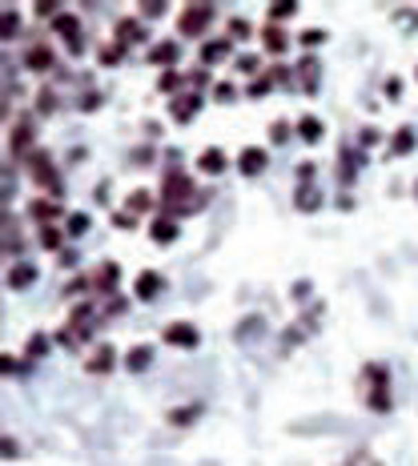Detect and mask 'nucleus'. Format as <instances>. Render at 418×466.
Masks as SVG:
<instances>
[{
    "label": "nucleus",
    "instance_id": "19",
    "mask_svg": "<svg viewBox=\"0 0 418 466\" xmlns=\"http://www.w3.org/2000/svg\"><path fill=\"white\" fill-rule=\"evenodd\" d=\"M177 52H181L177 41H161V45L149 48V61H153V65H177Z\"/></svg>",
    "mask_w": 418,
    "mask_h": 466
},
{
    "label": "nucleus",
    "instance_id": "3",
    "mask_svg": "<svg viewBox=\"0 0 418 466\" xmlns=\"http://www.w3.org/2000/svg\"><path fill=\"white\" fill-rule=\"evenodd\" d=\"M24 165H28V177H32L41 189H48L52 197L61 193V173H57V165H52V157H48L45 149H37V153H32Z\"/></svg>",
    "mask_w": 418,
    "mask_h": 466
},
{
    "label": "nucleus",
    "instance_id": "15",
    "mask_svg": "<svg viewBox=\"0 0 418 466\" xmlns=\"http://www.w3.org/2000/svg\"><path fill=\"white\" fill-rule=\"evenodd\" d=\"M261 45L270 48V52H286V48H290V37H286L281 24H266V28H261Z\"/></svg>",
    "mask_w": 418,
    "mask_h": 466
},
{
    "label": "nucleus",
    "instance_id": "27",
    "mask_svg": "<svg viewBox=\"0 0 418 466\" xmlns=\"http://www.w3.org/2000/svg\"><path fill=\"white\" fill-rule=\"evenodd\" d=\"M366 161V157H362V153H354V149H342V181H350V177H354V169H358V165Z\"/></svg>",
    "mask_w": 418,
    "mask_h": 466
},
{
    "label": "nucleus",
    "instance_id": "41",
    "mask_svg": "<svg viewBox=\"0 0 418 466\" xmlns=\"http://www.w3.org/2000/svg\"><path fill=\"white\" fill-rule=\"evenodd\" d=\"M257 65H261V61H257L254 52H246V57H237V69H241V72H250V77H257Z\"/></svg>",
    "mask_w": 418,
    "mask_h": 466
},
{
    "label": "nucleus",
    "instance_id": "2",
    "mask_svg": "<svg viewBox=\"0 0 418 466\" xmlns=\"http://www.w3.org/2000/svg\"><path fill=\"white\" fill-rule=\"evenodd\" d=\"M8 149H12V157H24V161L37 153V116H32V113L17 116L12 137H8Z\"/></svg>",
    "mask_w": 418,
    "mask_h": 466
},
{
    "label": "nucleus",
    "instance_id": "37",
    "mask_svg": "<svg viewBox=\"0 0 418 466\" xmlns=\"http://www.w3.org/2000/svg\"><path fill=\"white\" fill-rule=\"evenodd\" d=\"M230 32H233V41H246V37H250V24L241 21V17H233L230 28H226V37H230Z\"/></svg>",
    "mask_w": 418,
    "mask_h": 466
},
{
    "label": "nucleus",
    "instance_id": "23",
    "mask_svg": "<svg viewBox=\"0 0 418 466\" xmlns=\"http://www.w3.org/2000/svg\"><path fill=\"white\" fill-rule=\"evenodd\" d=\"M113 346H105V342H101V350H97L93 358H89V374H109L113 370Z\"/></svg>",
    "mask_w": 418,
    "mask_h": 466
},
{
    "label": "nucleus",
    "instance_id": "35",
    "mask_svg": "<svg viewBox=\"0 0 418 466\" xmlns=\"http://www.w3.org/2000/svg\"><path fill=\"white\" fill-rule=\"evenodd\" d=\"M177 85H181V72H173V69H165L161 77H157V89H161V93H173Z\"/></svg>",
    "mask_w": 418,
    "mask_h": 466
},
{
    "label": "nucleus",
    "instance_id": "51",
    "mask_svg": "<svg viewBox=\"0 0 418 466\" xmlns=\"http://www.w3.org/2000/svg\"><path fill=\"white\" fill-rule=\"evenodd\" d=\"M378 141V129H362V145H374Z\"/></svg>",
    "mask_w": 418,
    "mask_h": 466
},
{
    "label": "nucleus",
    "instance_id": "16",
    "mask_svg": "<svg viewBox=\"0 0 418 466\" xmlns=\"http://www.w3.org/2000/svg\"><path fill=\"white\" fill-rule=\"evenodd\" d=\"M226 153H221V149H206V153H201V157H197V169H201V173H209V177H217V173H226Z\"/></svg>",
    "mask_w": 418,
    "mask_h": 466
},
{
    "label": "nucleus",
    "instance_id": "33",
    "mask_svg": "<svg viewBox=\"0 0 418 466\" xmlns=\"http://www.w3.org/2000/svg\"><path fill=\"white\" fill-rule=\"evenodd\" d=\"M24 354H28V358H45V354H48V338H45V334H32L28 346H24Z\"/></svg>",
    "mask_w": 418,
    "mask_h": 466
},
{
    "label": "nucleus",
    "instance_id": "14",
    "mask_svg": "<svg viewBox=\"0 0 418 466\" xmlns=\"http://www.w3.org/2000/svg\"><path fill=\"white\" fill-rule=\"evenodd\" d=\"M149 237H153L157 245H169V241H177V221H173V217H153V225H149Z\"/></svg>",
    "mask_w": 418,
    "mask_h": 466
},
{
    "label": "nucleus",
    "instance_id": "34",
    "mask_svg": "<svg viewBox=\"0 0 418 466\" xmlns=\"http://www.w3.org/2000/svg\"><path fill=\"white\" fill-rule=\"evenodd\" d=\"M197 414H201V406H181V410H173L169 418H173V426H189Z\"/></svg>",
    "mask_w": 418,
    "mask_h": 466
},
{
    "label": "nucleus",
    "instance_id": "36",
    "mask_svg": "<svg viewBox=\"0 0 418 466\" xmlns=\"http://www.w3.org/2000/svg\"><path fill=\"white\" fill-rule=\"evenodd\" d=\"M213 97H217L221 105H230V101H237V89H233L230 81H217V85H213Z\"/></svg>",
    "mask_w": 418,
    "mask_h": 466
},
{
    "label": "nucleus",
    "instance_id": "31",
    "mask_svg": "<svg viewBox=\"0 0 418 466\" xmlns=\"http://www.w3.org/2000/svg\"><path fill=\"white\" fill-rule=\"evenodd\" d=\"M65 233H69V237H85V233H89V217H85V213H69Z\"/></svg>",
    "mask_w": 418,
    "mask_h": 466
},
{
    "label": "nucleus",
    "instance_id": "6",
    "mask_svg": "<svg viewBox=\"0 0 418 466\" xmlns=\"http://www.w3.org/2000/svg\"><path fill=\"white\" fill-rule=\"evenodd\" d=\"M266 165H270V153H266L261 145H246V149L237 153V169H241L246 177H257Z\"/></svg>",
    "mask_w": 418,
    "mask_h": 466
},
{
    "label": "nucleus",
    "instance_id": "24",
    "mask_svg": "<svg viewBox=\"0 0 418 466\" xmlns=\"http://www.w3.org/2000/svg\"><path fill=\"white\" fill-rule=\"evenodd\" d=\"M415 129H410V125H406V129H398L395 133V141H390V153H395V157H406V153H410V149H415Z\"/></svg>",
    "mask_w": 418,
    "mask_h": 466
},
{
    "label": "nucleus",
    "instance_id": "45",
    "mask_svg": "<svg viewBox=\"0 0 418 466\" xmlns=\"http://www.w3.org/2000/svg\"><path fill=\"white\" fill-rule=\"evenodd\" d=\"M141 12L153 21V17H161V12H165V4H161V0H145V4H141Z\"/></svg>",
    "mask_w": 418,
    "mask_h": 466
},
{
    "label": "nucleus",
    "instance_id": "26",
    "mask_svg": "<svg viewBox=\"0 0 418 466\" xmlns=\"http://www.w3.org/2000/svg\"><path fill=\"white\" fill-rule=\"evenodd\" d=\"M153 210V193H149V189H133V193H129V213H149Z\"/></svg>",
    "mask_w": 418,
    "mask_h": 466
},
{
    "label": "nucleus",
    "instance_id": "39",
    "mask_svg": "<svg viewBox=\"0 0 418 466\" xmlns=\"http://www.w3.org/2000/svg\"><path fill=\"white\" fill-rule=\"evenodd\" d=\"M113 225H117V230H137V213L121 210V213H117V217H113Z\"/></svg>",
    "mask_w": 418,
    "mask_h": 466
},
{
    "label": "nucleus",
    "instance_id": "43",
    "mask_svg": "<svg viewBox=\"0 0 418 466\" xmlns=\"http://www.w3.org/2000/svg\"><path fill=\"white\" fill-rule=\"evenodd\" d=\"M121 57H125V48H121V45H109V48H101V61H105V65H117Z\"/></svg>",
    "mask_w": 418,
    "mask_h": 466
},
{
    "label": "nucleus",
    "instance_id": "17",
    "mask_svg": "<svg viewBox=\"0 0 418 466\" xmlns=\"http://www.w3.org/2000/svg\"><path fill=\"white\" fill-rule=\"evenodd\" d=\"M61 213L57 201H45V197H37V201H28V217L32 221H41V225H52V217Z\"/></svg>",
    "mask_w": 418,
    "mask_h": 466
},
{
    "label": "nucleus",
    "instance_id": "25",
    "mask_svg": "<svg viewBox=\"0 0 418 466\" xmlns=\"http://www.w3.org/2000/svg\"><path fill=\"white\" fill-rule=\"evenodd\" d=\"M294 197H298V210H302V213H314L318 205H322V193H318L314 185H298Z\"/></svg>",
    "mask_w": 418,
    "mask_h": 466
},
{
    "label": "nucleus",
    "instance_id": "21",
    "mask_svg": "<svg viewBox=\"0 0 418 466\" xmlns=\"http://www.w3.org/2000/svg\"><path fill=\"white\" fill-rule=\"evenodd\" d=\"M117 278H121V270H117L113 261H105V265H101V270H97V294H113L117 290Z\"/></svg>",
    "mask_w": 418,
    "mask_h": 466
},
{
    "label": "nucleus",
    "instance_id": "50",
    "mask_svg": "<svg viewBox=\"0 0 418 466\" xmlns=\"http://www.w3.org/2000/svg\"><path fill=\"white\" fill-rule=\"evenodd\" d=\"M97 105H101V97H97V93H89V97H85V101H81V109H89V113H93Z\"/></svg>",
    "mask_w": 418,
    "mask_h": 466
},
{
    "label": "nucleus",
    "instance_id": "13",
    "mask_svg": "<svg viewBox=\"0 0 418 466\" xmlns=\"http://www.w3.org/2000/svg\"><path fill=\"white\" fill-rule=\"evenodd\" d=\"M318 72H322L318 57H302V61H298V85H302L306 93H314V89H318Z\"/></svg>",
    "mask_w": 418,
    "mask_h": 466
},
{
    "label": "nucleus",
    "instance_id": "46",
    "mask_svg": "<svg viewBox=\"0 0 418 466\" xmlns=\"http://www.w3.org/2000/svg\"><path fill=\"white\" fill-rule=\"evenodd\" d=\"M37 101H41V113H52V109H57V93H52V89H45Z\"/></svg>",
    "mask_w": 418,
    "mask_h": 466
},
{
    "label": "nucleus",
    "instance_id": "49",
    "mask_svg": "<svg viewBox=\"0 0 418 466\" xmlns=\"http://www.w3.org/2000/svg\"><path fill=\"white\" fill-rule=\"evenodd\" d=\"M0 454H4V458H17V443H12V438H4V443H0Z\"/></svg>",
    "mask_w": 418,
    "mask_h": 466
},
{
    "label": "nucleus",
    "instance_id": "42",
    "mask_svg": "<svg viewBox=\"0 0 418 466\" xmlns=\"http://www.w3.org/2000/svg\"><path fill=\"white\" fill-rule=\"evenodd\" d=\"M386 390H390V386H386ZM386 390H370V406H374V410H390V394H386Z\"/></svg>",
    "mask_w": 418,
    "mask_h": 466
},
{
    "label": "nucleus",
    "instance_id": "20",
    "mask_svg": "<svg viewBox=\"0 0 418 466\" xmlns=\"http://www.w3.org/2000/svg\"><path fill=\"white\" fill-rule=\"evenodd\" d=\"M149 362H153V350H149V346H133L129 354H125V370H129V374L149 370Z\"/></svg>",
    "mask_w": 418,
    "mask_h": 466
},
{
    "label": "nucleus",
    "instance_id": "12",
    "mask_svg": "<svg viewBox=\"0 0 418 466\" xmlns=\"http://www.w3.org/2000/svg\"><path fill=\"white\" fill-rule=\"evenodd\" d=\"M37 281V261H17L8 270V290H28Z\"/></svg>",
    "mask_w": 418,
    "mask_h": 466
},
{
    "label": "nucleus",
    "instance_id": "47",
    "mask_svg": "<svg viewBox=\"0 0 418 466\" xmlns=\"http://www.w3.org/2000/svg\"><path fill=\"white\" fill-rule=\"evenodd\" d=\"M270 77H274V81H278V85H290V81H294V77H290V69H286V65H274V72H270Z\"/></svg>",
    "mask_w": 418,
    "mask_h": 466
},
{
    "label": "nucleus",
    "instance_id": "4",
    "mask_svg": "<svg viewBox=\"0 0 418 466\" xmlns=\"http://www.w3.org/2000/svg\"><path fill=\"white\" fill-rule=\"evenodd\" d=\"M213 12H217L213 4H186L181 17H177V32L181 37H201L209 28V21H213Z\"/></svg>",
    "mask_w": 418,
    "mask_h": 466
},
{
    "label": "nucleus",
    "instance_id": "44",
    "mask_svg": "<svg viewBox=\"0 0 418 466\" xmlns=\"http://www.w3.org/2000/svg\"><path fill=\"white\" fill-rule=\"evenodd\" d=\"M270 137L278 141V145L281 141H290V125H286V121H274V125H270Z\"/></svg>",
    "mask_w": 418,
    "mask_h": 466
},
{
    "label": "nucleus",
    "instance_id": "38",
    "mask_svg": "<svg viewBox=\"0 0 418 466\" xmlns=\"http://www.w3.org/2000/svg\"><path fill=\"white\" fill-rule=\"evenodd\" d=\"M186 81H189V89H193V93H201V89H209V72H206V69L189 72Z\"/></svg>",
    "mask_w": 418,
    "mask_h": 466
},
{
    "label": "nucleus",
    "instance_id": "30",
    "mask_svg": "<svg viewBox=\"0 0 418 466\" xmlns=\"http://www.w3.org/2000/svg\"><path fill=\"white\" fill-rule=\"evenodd\" d=\"M294 12H298V4H294V0H278V4L270 8V24H278V21H290Z\"/></svg>",
    "mask_w": 418,
    "mask_h": 466
},
{
    "label": "nucleus",
    "instance_id": "11",
    "mask_svg": "<svg viewBox=\"0 0 418 466\" xmlns=\"http://www.w3.org/2000/svg\"><path fill=\"white\" fill-rule=\"evenodd\" d=\"M165 290V278L157 274V270H145V274H137V285H133V294H137L141 302H153L157 294Z\"/></svg>",
    "mask_w": 418,
    "mask_h": 466
},
{
    "label": "nucleus",
    "instance_id": "1",
    "mask_svg": "<svg viewBox=\"0 0 418 466\" xmlns=\"http://www.w3.org/2000/svg\"><path fill=\"white\" fill-rule=\"evenodd\" d=\"M206 197L201 189L193 185V177H189L186 169H169L161 177V210L165 217H181V213H197L206 210Z\"/></svg>",
    "mask_w": 418,
    "mask_h": 466
},
{
    "label": "nucleus",
    "instance_id": "48",
    "mask_svg": "<svg viewBox=\"0 0 418 466\" xmlns=\"http://www.w3.org/2000/svg\"><path fill=\"white\" fill-rule=\"evenodd\" d=\"M298 181H302V185H310V181H314V161H302V169H298Z\"/></svg>",
    "mask_w": 418,
    "mask_h": 466
},
{
    "label": "nucleus",
    "instance_id": "22",
    "mask_svg": "<svg viewBox=\"0 0 418 466\" xmlns=\"http://www.w3.org/2000/svg\"><path fill=\"white\" fill-rule=\"evenodd\" d=\"M322 121H318V116H302V121H298V137L306 141V145H318V141H322Z\"/></svg>",
    "mask_w": 418,
    "mask_h": 466
},
{
    "label": "nucleus",
    "instance_id": "8",
    "mask_svg": "<svg viewBox=\"0 0 418 466\" xmlns=\"http://www.w3.org/2000/svg\"><path fill=\"white\" fill-rule=\"evenodd\" d=\"M169 346H181V350H193L197 342H201V334H197V326H189V322H173V326H165L161 334Z\"/></svg>",
    "mask_w": 418,
    "mask_h": 466
},
{
    "label": "nucleus",
    "instance_id": "10",
    "mask_svg": "<svg viewBox=\"0 0 418 466\" xmlns=\"http://www.w3.org/2000/svg\"><path fill=\"white\" fill-rule=\"evenodd\" d=\"M141 41H145V24L137 17H121L117 21V45L129 48V45H141Z\"/></svg>",
    "mask_w": 418,
    "mask_h": 466
},
{
    "label": "nucleus",
    "instance_id": "32",
    "mask_svg": "<svg viewBox=\"0 0 418 466\" xmlns=\"http://www.w3.org/2000/svg\"><path fill=\"white\" fill-rule=\"evenodd\" d=\"M274 85H278V81H274L270 72H261V77H254V81H250V97H266Z\"/></svg>",
    "mask_w": 418,
    "mask_h": 466
},
{
    "label": "nucleus",
    "instance_id": "53",
    "mask_svg": "<svg viewBox=\"0 0 418 466\" xmlns=\"http://www.w3.org/2000/svg\"><path fill=\"white\" fill-rule=\"evenodd\" d=\"M415 77H418V72H415Z\"/></svg>",
    "mask_w": 418,
    "mask_h": 466
},
{
    "label": "nucleus",
    "instance_id": "28",
    "mask_svg": "<svg viewBox=\"0 0 418 466\" xmlns=\"http://www.w3.org/2000/svg\"><path fill=\"white\" fill-rule=\"evenodd\" d=\"M0 28H4V41H17V32H21V12H17V8H8V12H4V21H0Z\"/></svg>",
    "mask_w": 418,
    "mask_h": 466
},
{
    "label": "nucleus",
    "instance_id": "52",
    "mask_svg": "<svg viewBox=\"0 0 418 466\" xmlns=\"http://www.w3.org/2000/svg\"><path fill=\"white\" fill-rule=\"evenodd\" d=\"M415 193H418V185H415Z\"/></svg>",
    "mask_w": 418,
    "mask_h": 466
},
{
    "label": "nucleus",
    "instance_id": "40",
    "mask_svg": "<svg viewBox=\"0 0 418 466\" xmlns=\"http://www.w3.org/2000/svg\"><path fill=\"white\" fill-rule=\"evenodd\" d=\"M322 41H326L322 28H306V32H302V45H306V48H318Z\"/></svg>",
    "mask_w": 418,
    "mask_h": 466
},
{
    "label": "nucleus",
    "instance_id": "9",
    "mask_svg": "<svg viewBox=\"0 0 418 466\" xmlns=\"http://www.w3.org/2000/svg\"><path fill=\"white\" fill-rule=\"evenodd\" d=\"M169 113H173V121H193V116L201 113V93H181L173 97V105H169Z\"/></svg>",
    "mask_w": 418,
    "mask_h": 466
},
{
    "label": "nucleus",
    "instance_id": "29",
    "mask_svg": "<svg viewBox=\"0 0 418 466\" xmlns=\"http://www.w3.org/2000/svg\"><path fill=\"white\" fill-rule=\"evenodd\" d=\"M61 241H65V230H57V225H41V245H45V250H61Z\"/></svg>",
    "mask_w": 418,
    "mask_h": 466
},
{
    "label": "nucleus",
    "instance_id": "7",
    "mask_svg": "<svg viewBox=\"0 0 418 466\" xmlns=\"http://www.w3.org/2000/svg\"><path fill=\"white\" fill-rule=\"evenodd\" d=\"M57 65V57H52V48L45 45V41H37V45L24 48V69L28 72H48Z\"/></svg>",
    "mask_w": 418,
    "mask_h": 466
},
{
    "label": "nucleus",
    "instance_id": "18",
    "mask_svg": "<svg viewBox=\"0 0 418 466\" xmlns=\"http://www.w3.org/2000/svg\"><path fill=\"white\" fill-rule=\"evenodd\" d=\"M230 48H233V37H217V41H209V45L201 48V61H206V65H217V61L230 57Z\"/></svg>",
    "mask_w": 418,
    "mask_h": 466
},
{
    "label": "nucleus",
    "instance_id": "5",
    "mask_svg": "<svg viewBox=\"0 0 418 466\" xmlns=\"http://www.w3.org/2000/svg\"><path fill=\"white\" fill-rule=\"evenodd\" d=\"M52 32H57V37H65V41H69V52H72V57H77V52H81V48H85V41H81V21H77V17H72V12H61V17H57V21H52Z\"/></svg>",
    "mask_w": 418,
    "mask_h": 466
}]
</instances>
